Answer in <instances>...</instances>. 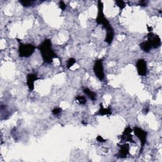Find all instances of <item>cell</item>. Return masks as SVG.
<instances>
[{
  "label": "cell",
  "instance_id": "1",
  "mask_svg": "<svg viewBox=\"0 0 162 162\" xmlns=\"http://www.w3.org/2000/svg\"><path fill=\"white\" fill-rule=\"evenodd\" d=\"M37 48L40 51L41 55L45 63L51 64L55 58H58L52 48V43L49 39H46L41 44L39 45Z\"/></svg>",
  "mask_w": 162,
  "mask_h": 162
},
{
  "label": "cell",
  "instance_id": "2",
  "mask_svg": "<svg viewBox=\"0 0 162 162\" xmlns=\"http://www.w3.org/2000/svg\"><path fill=\"white\" fill-rule=\"evenodd\" d=\"M98 15L96 18V23L99 25L102 24L103 26L104 27L105 29L107 30V31L113 29V28L111 27L109 21L105 17L104 12H103V3L101 2V1H98Z\"/></svg>",
  "mask_w": 162,
  "mask_h": 162
},
{
  "label": "cell",
  "instance_id": "3",
  "mask_svg": "<svg viewBox=\"0 0 162 162\" xmlns=\"http://www.w3.org/2000/svg\"><path fill=\"white\" fill-rule=\"evenodd\" d=\"M18 55L21 58H29L35 51L36 47L32 44H24L18 39Z\"/></svg>",
  "mask_w": 162,
  "mask_h": 162
},
{
  "label": "cell",
  "instance_id": "4",
  "mask_svg": "<svg viewBox=\"0 0 162 162\" xmlns=\"http://www.w3.org/2000/svg\"><path fill=\"white\" fill-rule=\"evenodd\" d=\"M103 62V59H99V60H96L94 67H93V71H94L95 76L101 81L105 79V72Z\"/></svg>",
  "mask_w": 162,
  "mask_h": 162
},
{
  "label": "cell",
  "instance_id": "5",
  "mask_svg": "<svg viewBox=\"0 0 162 162\" xmlns=\"http://www.w3.org/2000/svg\"><path fill=\"white\" fill-rule=\"evenodd\" d=\"M133 132L134 133V134L138 137L140 142H141V150H140V152L142 153V149L146 143L148 132L138 127H135L133 129Z\"/></svg>",
  "mask_w": 162,
  "mask_h": 162
},
{
  "label": "cell",
  "instance_id": "6",
  "mask_svg": "<svg viewBox=\"0 0 162 162\" xmlns=\"http://www.w3.org/2000/svg\"><path fill=\"white\" fill-rule=\"evenodd\" d=\"M148 41H147L151 45L152 48L157 49L159 47H160L161 45V41L160 36L157 34H155L151 32H149L147 35Z\"/></svg>",
  "mask_w": 162,
  "mask_h": 162
},
{
  "label": "cell",
  "instance_id": "7",
  "mask_svg": "<svg viewBox=\"0 0 162 162\" xmlns=\"http://www.w3.org/2000/svg\"><path fill=\"white\" fill-rule=\"evenodd\" d=\"M136 68L138 73L141 76H144L147 74V63L144 59H139L136 62Z\"/></svg>",
  "mask_w": 162,
  "mask_h": 162
},
{
  "label": "cell",
  "instance_id": "8",
  "mask_svg": "<svg viewBox=\"0 0 162 162\" xmlns=\"http://www.w3.org/2000/svg\"><path fill=\"white\" fill-rule=\"evenodd\" d=\"M39 79V78L35 74H29L27 75L26 84L30 91H32L34 89V82Z\"/></svg>",
  "mask_w": 162,
  "mask_h": 162
},
{
  "label": "cell",
  "instance_id": "9",
  "mask_svg": "<svg viewBox=\"0 0 162 162\" xmlns=\"http://www.w3.org/2000/svg\"><path fill=\"white\" fill-rule=\"evenodd\" d=\"M130 148L129 145L127 143L122 144L120 147V150L117 155V158H126L129 154Z\"/></svg>",
  "mask_w": 162,
  "mask_h": 162
},
{
  "label": "cell",
  "instance_id": "10",
  "mask_svg": "<svg viewBox=\"0 0 162 162\" xmlns=\"http://www.w3.org/2000/svg\"><path fill=\"white\" fill-rule=\"evenodd\" d=\"M132 131H133V130L130 128L129 126L127 127L125 129V130H124L121 136L122 140L127 141V142H134L132 139V136L131 134Z\"/></svg>",
  "mask_w": 162,
  "mask_h": 162
},
{
  "label": "cell",
  "instance_id": "11",
  "mask_svg": "<svg viewBox=\"0 0 162 162\" xmlns=\"http://www.w3.org/2000/svg\"><path fill=\"white\" fill-rule=\"evenodd\" d=\"M99 106H100V108L97 113H96V115H99V116H104V115H110L112 113L111 110L110 108H104L102 103H100Z\"/></svg>",
  "mask_w": 162,
  "mask_h": 162
},
{
  "label": "cell",
  "instance_id": "12",
  "mask_svg": "<svg viewBox=\"0 0 162 162\" xmlns=\"http://www.w3.org/2000/svg\"><path fill=\"white\" fill-rule=\"evenodd\" d=\"M114 35H115L114 29L107 31V34H106V37H105V41L106 43H107L108 45H110L113 40Z\"/></svg>",
  "mask_w": 162,
  "mask_h": 162
},
{
  "label": "cell",
  "instance_id": "13",
  "mask_svg": "<svg viewBox=\"0 0 162 162\" xmlns=\"http://www.w3.org/2000/svg\"><path fill=\"white\" fill-rule=\"evenodd\" d=\"M83 92H84L86 95H88V97L92 101H95L96 98H97V95H96V92L90 90L89 88H84L83 89Z\"/></svg>",
  "mask_w": 162,
  "mask_h": 162
},
{
  "label": "cell",
  "instance_id": "14",
  "mask_svg": "<svg viewBox=\"0 0 162 162\" xmlns=\"http://www.w3.org/2000/svg\"><path fill=\"white\" fill-rule=\"evenodd\" d=\"M139 46H140V48H141L142 50L145 53H149V51H151V49H152L151 45H149V43L147 41L141 43Z\"/></svg>",
  "mask_w": 162,
  "mask_h": 162
},
{
  "label": "cell",
  "instance_id": "15",
  "mask_svg": "<svg viewBox=\"0 0 162 162\" xmlns=\"http://www.w3.org/2000/svg\"><path fill=\"white\" fill-rule=\"evenodd\" d=\"M76 99L80 105H85L87 102V99L84 96H77Z\"/></svg>",
  "mask_w": 162,
  "mask_h": 162
},
{
  "label": "cell",
  "instance_id": "16",
  "mask_svg": "<svg viewBox=\"0 0 162 162\" xmlns=\"http://www.w3.org/2000/svg\"><path fill=\"white\" fill-rule=\"evenodd\" d=\"M115 3H116L117 6L119 7L120 10H122L123 9L125 8V7H126V3L122 1V0H117V1H115Z\"/></svg>",
  "mask_w": 162,
  "mask_h": 162
},
{
  "label": "cell",
  "instance_id": "17",
  "mask_svg": "<svg viewBox=\"0 0 162 162\" xmlns=\"http://www.w3.org/2000/svg\"><path fill=\"white\" fill-rule=\"evenodd\" d=\"M76 59L74 58H70V59H68V60L67 61V68H68V69L70 68L75 63H76Z\"/></svg>",
  "mask_w": 162,
  "mask_h": 162
},
{
  "label": "cell",
  "instance_id": "18",
  "mask_svg": "<svg viewBox=\"0 0 162 162\" xmlns=\"http://www.w3.org/2000/svg\"><path fill=\"white\" fill-rule=\"evenodd\" d=\"M19 2L24 6V7H30V6H32V1H19Z\"/></svg>",
  "mask_w": 162,
  "mask_h": 162
},
{
  "label": "cell",
  "instance_id": "19",
  "mask_svg": "<svg viewBox=\"0 0 162 162\" xmlns=\"http://www.w3.org/2000/svg\"><path fill=\"white\" fill-rule=\"evenodd\" d=\"M62 109L61 108H55L52 110V113L54 115H57L60 113H61Z\"/></svg>",
  "mask_w": 162,
  "mask_h": 162
},
{
  "label": "cell",
  "instance_id": "20",
  "mask_svg": "<svg viewBox=\"0 0 162 162\" xmlns=\"http://www.w3.org/2000/svg\"><path fill=\"white\" fill-rule=\"evenodd\" d=\"M59 7L60 8L61 10L64 11L65 10V8H66L67 7V5H65L63 1H60V2H59Z\"/></svg>",
  "mask_w": 162,
  "mask_h": 162
},
{
  "label": "cell",
  "instance_id": "21",
  "mask_svg": "<svg viewBox=\"0 0 162 162\" xmlns=\"http://www.w3.org/2000/svg\"><path fill=\"white\" fill-rule=\"evenodd\" d=\"M96 139H97V141L99 142H105L106 141V140L105 139H103V138L101 137V136H98Z\"/></svg>",
  "mask_w": 162,
  "mask_h": 162
},
{
  "label": "cell",
  "instance_id": "22",
  "mask_svg": "<svg viewBox=\"0 0 162 162\" xmlns=\"http://www.w3.org/2000/svg\"><path fill=\"white\" fill-rule=\"evenodd\" d=\"M139 5H141V7H146V5H147V3H146V1L142 0V1H139Z\"/></svg>",
  "mask_w": 162,
  "mask_h": 162
},
{
  "label": "cell",
  "instance_id": "23",
  "mask_svg": "<svg viewBox=\"0 0 162 162\" xmlns=\"http://www.w3.org/2000/svg\"><path fill=\"white\" fill-rule=\"evenodd\" d=\"M148 111H149V108H146L145 109H144V110H143V113L146 115L148 113Z\"/></svg>",
  "mask_w": 162,
  "mask_h": 162
},
{
  "label": "cell",
  "instance_id": "24",
  "mask_svg": "<svg viewBox=\"0 0 162 162\" xmlns=\"http://www.w3.org/2000/svg\"><path fill=\"white\" fill-rule=\"evenodd\" d=\"M147 28H148V32H152V30H153L152 27H149V26H147Z\"/></svg>",
  "mask_w": 162,
  "mask_h": 162
}]
</instances>
